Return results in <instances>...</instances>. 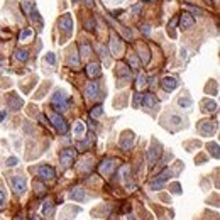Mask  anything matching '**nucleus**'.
<instances>
[{"instance_id": "obj_1", "label": "nucleus", "mask_w": 220, "mask_h": 220, "mask_svg": "<svg viewBox=\"0 0 220 220\" xmlns=\"http://www.w3.org/2000/svg\"><path fill=\"white\" fill-rule=\"evenodd\" d=\"M69 103H71V102H69V97L64 93V92H59L58 90V92L51 97V107L56 110L58 114H61V112H64V110H68Z\"/></svg>"}, {"instance_id": "obj_2", "label": "nucleus", "mask_w": 220, "mask_h": 220, "mask_svg": "<svg viewBox=\"0 0 220 220\" xmlns=\"http://www.w3.org/2000/svg\"><path fill=\"white\" fill-rule=\"evenodd\" d=\"M59 29H61V32L64 31V34H61V42H64L73 32V19H71L69 14H64L59 19Z\"/></svg>"}, {"instance_id": "obj_3", "label": "nucleus", "mask_w": 220, "mask_h": 220, "mask_svg": "<svg viewBox=\"0 0 220 220\" xmlns=\"http://www.w3.org/2000/svg\"><path fill=\"white\" fill-rule=\"evenodd\" d=\"M49 120L52 122V126L56 127V131H58L59 134H66V132H68L69 126H68V122L63 119L61 114H58V112H51V114H49Z\"/></svg>"}, {"instance_id": "obj_4", "label": "nucleus", "mask_w": 220, "mask_h": 220, "mask_svg": "<svg viewBox=\"0 0 220 220\" xmlns=\"http://www.w3.org/2000/svg\"><path fill=\"white\" fill-rule=\"evenodd\" d=\"M36 173H37V176H39L41 179H44V181H51V179H54V176H56L54 168H52V166H47V164L37 166Z\"/></svg>"}, {"instance_id": "obj_5", "label": "nucleus", "mask_w": 220, "mask_h": 220, "mask_svg": "<svg viewBox=\"0 0 220 220\" xmlns=\"http://www.w3.org/2000/svg\"><path fill=\"white\" fill-rule=\"evenodd\" d=\"M10 183H12V190H14V193L16 195H22L26 191L27 185H26V178L21 176V174H16V176H12L10 178Z\"/></svg>"}, {"instance_id": "obj_6", "label": "nucleus", "mask_w": 220, "mask_h": 220, "mask_svg": "<svg viewBox=\"0 0 220 220\" xmlns=\"http://www.w3.org/2000/svg\"><path fill=\"white\" fill-rule=\"evenodd\" d=\"M75 157H76L75 149H63V152H61V166H63V169H68L73 164Z\"/></svg>"}, {"instance_id": "obj_7", "label": "nucleus", "mask_w": 220, "mask_h": 220, "mask_svg": "<svg viewBox=\"0 0 220 220\" xmlns=\"http://www.w3.org/2000/svg\"><path fill=\"white\" fill-rule=\"evenodd\" d=\"M7 105H9V109L10 110H21L22 105H24V100L19 97L17 93H9L7 95Z\"/></svg>"}, {"instance_id": "obj_8", "label": "nucleus", "mask_w": 220, "mask_h": 220, "mask_svg": "<svg viewBox=\"0 0 220 220\" xmlns=\"http://www.w3.org/2000/svg\"><path fill=\"white\" fill-rule=\"evenodd\" d=\"M117 166H119V161H117V159H107V161H103L102 164H100L98 171H100V174L107 176V174H110Z\"/></svg>"}, {"instance_id": "obj_9", "label": "nucleus", "mask_w": 220, "mask_h": 220, "mask_svg": "<svg viewBox=\"0 0 220 220\" xmlns=\"http://www.w3.org/2000/svg\"><path fill=\"white\" fill-rule=\"evenodd\" d=\"M179 21V27L181 29H191V27L195 26V17L190 14V12H183L181 16L178 17Z\"/></svg>"}, {"instance_id": "obj_10", "label": "nucleus", "mask_w": 220, "mask_h": 220, "mask_svg": "<svg viewBox=\"0 0 220 220\" xmlns=\"http://www.w3.org/2000/svg\"><path fill=\"white\" fill-rule=\"evenodd\" d=\"M100 95V85L98 81H90L88 86H86V97L88 100H97Z\"/></svg>"}, {"instance_id": "obj_11", "label": "nucleus", "mask_w": 220, "mask_h": 220, "mask_svg": "<svg viewBox=\"0 0 220 220\" xmlns=\"http://www.w3.org/2000/svg\"><path fill=\"white\" fill-rule=\"evenodd\" d=\"M119 144H120L122 151H129L132 147V144H134V134H132V132H126V134L120 137V142H119Z\"/></svg>"}, {"instance_id": "obj_12", "label": "nucleus", "mask_w": 220, "mask_h": 220, "mask_svg": "<svg viewBox=\"0 0 220 220\" xmlns=\"http://www.w3.org/2000/svg\"><path fill=\"white\" fill-rule=\"evenodd\" d=\"M178 85H179V81L176 78H173V76H168V78H164L161 81V86L164 92H173V90L178 88Z\"/></svg>"}, {"instance_id": "obj_13", "label": "nucleus", "mask_w": 220, "mask_h": 220, "mask_svg": "<svg viewBox=\"0 0 220 220\" xmlns=\"http://www.w3.org/2000/svg\"><path fill=\"white\" fill-rule=\"evenodd\" d=\"M141 100H142V107H144V109H154L157 105V98L152 93L141 95Z\"/></svg>"}, {"instance_id": "obj_14", "label": "nucleus", "mask_w": 220, "mask_h": 220, "mask_svg": "<svg viewBox=\"0 0 220 220\" xmlns=\"http://www.w3.org/2000/svg\"><path fill=\"white\" fill-rule=\"evenodd\" d=\"M110 46H112V52L115 54V56H119L122 51H124V44H122L120 37L119 36H112V42H110Z\"/></svg>"}, {"instance_id": "obj_15", "label": "nucleus", "mask_w": 220, "mask_h": 220, "mask_svg": "<svg viewBox=\"0 0 220 220\" xmlns=\"http://www.w3.org/2000/svg\"><path fill=\"white\" fill-rule=\"evenodd\" d=\"M86 75H88L90 78H97L102 75V68H100L98 63H88L86 66Z\"/></svg>"}, {"instance_id": "obj_16", "label": "nucleus", "mask_w": 220, "mask_h": 220, "mask_svg": "<svg viewBox=\"0 0 220 220\" xmlns=\"http://www.w3.org/2000/svg\"><path fill=\"white\" fill-rule=\"evenodd\" d=\"M213 129H215V126L210 120H202L200 122V126H198V131L202 132L203 136H210V134L213 132Z\"/></svg>"}, {"instance_id": "obj_17", "label": "nucleus", "mask_w": 220, "mask_h": 220, "mask_svg": "<svg viewBox=\"0 0 220 220\" xmlns=\"http://www.w3.org/2000/svg\"><path fill=\"white\" fill-rule=\"evenodd\" d=\"M147 156H149V161L152 162H156L157 159H159V156H161V146L157 144V147H151L149 149V152H147Z\"/></svg>"}, {"instance_id": "obj_18", "label": "nucleus", "mask_w": 220, "mask_h": 220, "mask_svg": "<svg viewBox=\"0 0 220 220\" xmlns=\"http://www.w3.org/2000/svg\"><path fill=\"white\" fill-rule=\"evenodd\" d=\"M139 58H141L142 63H149V59H151V56H149V49H147V46H144V44L139 46Z\"/></svg>"}, {"instance_id": "obj_19", "label": "nucleus", "mask_w": 220, "mask_h": 220, "mask_svg": "<svg viewBox=\"0 0 220 220\" xmlns=\"http://www.w3.org/2000/svg\"><path fill=\"white\" fill-rule=\"evenodd\" d=\"M71 200H76V202H83L85 200V190L83 188H75L71 193H69Z\"/></svg>"}, {"instance_id": "obj_20", "label": "nucleus", "mask_w": 220, "mask_h": 220, "mask_svg": "<svg viewBox=\"0 0 220 220\" xmlns=\"http://www.w3.org/2000/svg\"><path fill=\"white\" fill-rule=\"evenodd\" d=\"M42 212H44V215H46V217H49V219H51L52 213H54V202H52V200H47L46 203H44V207H42Z\"/></svg>"}, {"instance_id": "obj_21", "label": "nucleus", "mask_w": 220, "mask_h": 220, "mask_svg": "<svg viewBox=\"0 0 220 220\" xmlns=\"http://www.w3.org/2000/svg\"><path fill=\"white\" fill-rule=\"evenodd\" d=\"M80 54L81 56H90L92 54V46H90V42H86V41H81L80 42Z\"/></svg>"}, {"instance_id": "obj_22", "label": "nucleus", "mask_w": 220, "mask_h": 220, "mask_svg": "<svg viewBox=\"0 0 220 220\" xmlns=\"http://www.w3.org/2000/svg\"><path fill=\"white\" fill-rule=\"evenodd\" d=\"M16 59L17 61H27L29 59V51L27 49H22V47H19V49H16Z\"/></svg>"}, {"instance_id": "obj_23", "label": "nucleus", "mask_w": 220, "mask_h": 220, "mask_svg": "<svg viewBox=\"0 0 220 220\" xmlns=\"http://www.w3.org/2000/svg\"><path fill=\"white\" fill-rule=\"evenodd\" d=\"M75 136L76 137H83L85 136V124L81 120H78L75 124Z\"/></svg>"}, {"instance_id": "obj_24", "label": "nucleus", "mask_w": 220, "mask_h": 220, "mask_svg": "<svg viewBox=\"0 0 220 220\" xmlns=\"http://www.w3.org/2000/svg\"><path fill=\"white\" fill-rule=\"evenodd\" d=\"M92 142H93V134H90V136L86 137L83 142H80V144H78V151H85L86 147L92 146Z\"/></svg>"}, {"instance_id": "obj_25", "label": "nucleus", "mask_w": 220, "mask_h": 220, "mask_svg": "<svg viewBox=\"0 0 220 220\" xmlns=\"http://www.w3.org/2000/svg\"><path fill=\"white\" fill-rule=\"evenodd\" d=\"M102 114H103V107L102 105H97V107H93V109L90 110V117L92 119H98Z\"/></svg>"}, {"instance_id": "obj_26", "label": "nucleus", "mask_w": 220, "mask_h": 220, "mask_svg": "<svg viewBox=\"0 0 220 220\" xmlns=\"http://www.w3.org/2000/svg\"><path fill=\"white\" fill-rule=\"evenodd\" d=\"M76 54H78V52H73V54L69 56V59H68V64L69 66H73V68H78L80 66V58L76 56Z\"/></svg>"}, {"instance_id": "obj_27", "label": "nucleus", "mask_w": 220, "mask_h": 220, "mask_svg": "<svg viewBox=\"0 0 220 220\" xmlns=\"http://www.w3.org/2000/svg\"><path fill=\"white\" fill-rule=\"evenodd\" d=\"M146 85H147V76H146V75H139L137 83H136V88H142V86H146Z\"/></svg>"}, {"instance_id": "obj_28", "label": "nucleus", "mask_w": 220, "mask_h": 220, "mask_svg": "<svg viewBox=\"0 0 220 220\" xmlns=\"http://www.w3.org/2000/svg\"><path fill=\"white\" fill-rule=\"evenodd\" d=\"M129 63H132V68L134 69L139 68V61H137V56L134 52H129Z\"/></svg>"}, {"instance_id": "obj_29", "label": "nucleus", "mask_w": 220, "mask_h": 220, "mask_svg": "<svg viewBox=\"0 0 220 220\" xmlns=\"http://www.w3.org/2000/svg\"><path fill=\"white\" fill-rule=\"evenodd\" d=\"M31 36H32V31H31V29H24V31L19 34V39H21V41H26V39H29Z\"/></svg>"}, {"instance_id": "obj_30", "label": "nucleus", "mask_w": 220, "mask_h": 220, "mask_svg": "<svg viewBox=\"0 0 220 220\" xmlns=\"http://www.w3.org/2000/svg\"><path fill=\"white\" fill-rule=\"evenodd\" d=\"M98 51H100V56H102V59H105V61H107V59H109V52H107V47L105 46H102V44H98Z\"/></svg>"}, {"instance_id": "obj_31", "label": "nucleus", "mask_w": 220, "mask_h": 220, "mask_svg": "<svg viewBox=\"0 0 220 220\" xmlns=\"http://www.w3.org/2000/svg\"><path fill=\"white\" fill-rule=\"evenodd\" d=\"M207 147L210 149V152H213V157H215V159H219V151H217V149H219V146H217V144H208Z\"/></svg>"}, {"instance_id": "obj_32", "label": "nucleus", "mask_w": 220, "mask_h": 220, "mask_svg": "<svg viewBox=\"0 0 220 220\" xmlns=\"http://www.w3.org/2000/svg\"><path fill=\"white\" fill-rule=\"evenodd\" d=\"M34 188L37 190V195H39V196H42V195H44V191H46V190H44V186H42L41 183H34Z\"/></svg>"}, {"instance_id": "obj_33", "label": "nucleus", "mask_w": 220, "mask_h": 220, "mask_svg": "<svg viewBox=\"0 0 220 220\" xmlns=\"http://www.w3.org/2000/svg\"><path fill=\"white\" fill-rule=\"evenodd\" d=\"M46 63H49V64L56 63V56H54V52H49V54L46 56Z\"/></svg>"}, {"instance_id": "obj_34", "label": "nucleus", "mask_w": 220, "mask_h": 220, "mask_svg": "<svg viewBox=\"0 0 220 220\" xmlns=\"http://www.w3.org/2000/svg\"><path fill=\"white\" fill-rule=\"evenodd\" d=\"M17 162H19V159L12 156V157H9V159H7V166H10V168H12V166H16Z\"/></svg>"}, {"instance_id": "obj_35", "label": "nucleus", "mask_w": 220, "mask_h": 220, "mask_svg": "<svg viewBox=\"0 0 220 220\" xmlns=\"http://www.w3.org/2000/svg\"><path fill=\"white\" fill-rule=\"evenodd\" d=\"M4 205H5V193L0 190V208H4Z\"/></svg>"}, {"instance_id": "obj_36", "label": "nucleus", "mask_w": 220, "mask_h": 220, "mask_svg": "<svg viewBox=\"0 0 220 220\" xmlns=\"http://www.w3.org/2000/svg\"><path fill=\"white\" fill-rule=\"evenodd\" d=\"M141 31H142V34H146V36H149V32H151V29H149V26H144V24H142L141 26Z\"/></svg>"}, {"instance_id": "obj_37", "label": "nucleus", "mask_w": 220, "mask_h": 220, "mask_svg": "<svg viewBox=\"0 0 220 220\" xmlns=\"http://www.w3.org/2000/svg\"><path fill=\"white\" fill-rule=\"evenodd\" d=\"M5 117H7V110H2V112H0V122L4 120Z\"/></svg>"}, {"instance_id": "obj_38", "label": "nucleus", "mask_w": 220, "mask_h": 220, "mask_svg": "<svg viewBox=\"0 0 220 220\" xmlns=\"http://www.w3.org/2000/svg\"><path fill=\"white\" fill-rule=\"evenodd\" d=\"M73 2H81V0H73Z\"/></svg>"}, {"instance_id": "obj_39", "label": "nucleus", "mask_w": 220, "mask_h": 220, "mask_svg": "<svg viewBox=\"0 0 220 220\" xmlns=\"http://www.w3.org/2000/svg\"><path fill=\"white\" fill-rule=\"evenodd\" d=\"M34 220H39V217H36V219H34Z\"/></svg>"}, {"instance_id": "obj_40", "label": "nucleus", "mask_w": 220, "mask_h": 220, "mask_svg": "<svg viewBox=\"0 0 220 220\" xmlns=\"http://www.w3.org/2000/svg\"><path fill=\"white\" fill-rule=\"evenodd\" d=\"M146 2H151V0H146Z\"/></svg>"}, {"instance_id": "obj_41", "label": "nucleus", "mask_w": 220, "mask_h": 220, "mask_svg": "<svg viewBox=\"0 0 220 220\" xmlns=\"http://www.w3.org/2000/svg\"><path fill=\"white\" fill-rule=\"evenodd\" d=\"M213 2H217V0H213Z\"/></svg>"}]
</instances>
